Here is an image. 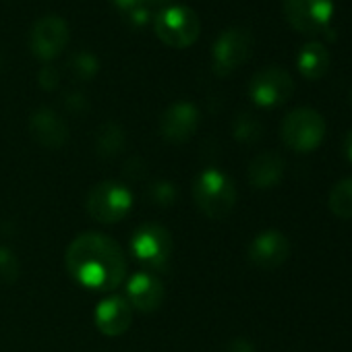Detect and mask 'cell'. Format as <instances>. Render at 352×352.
<instances>
[{"instance_id": "cell-1", "label": "cell", "mask_w": 352, "mask_h": 352, "mask_svg": "<svg viewBox=\"0 0 352 352\" xmlns=\"http://www.w3.org/2000/svg\"><path fill=\"white\" fill-rule=\"evenodd\" d=\"M65 265L83 288L112 292L126 278V257L116 241L98 232L79 234L67 249Z\"/></svg>"}, {"instance_id": "cell-2", "label": "cell", "mask_w": 352, "mask_h": 352, "mask_svg": "<svg viewBox=\"0 0 352 352\" xmlns=\"http://www.w3.org/2000/svg\"><path fill=\"white\" fill-rule=\"evenodd\" d=\"M193 201L210 220H224L236 206V187L230 176L208 168L193 183Z\"/></svg>"}, {"instance_id": "cell-3", "label": "cell", "mask_w": 352, "mask_h": 352, "mask_svg": "<svg viewBox=\"0 0 352 352\" xmlns=\"http://www.w3.org/2000/svg\"><path fill=\"white\" fill-rule=\"evenodd\" d=\"M153 32L170 48H189L201 34V21L193 9L170 5L153 17Z\"/></svg>"}, {"instance_id": "cell-4", "label": "cell", "mask_w": 352, "mask_h": 352, "mask_svg": "<svg viewBox=\"0 0 352 352\" xmlns=\"http://www.w3.org/2000/svg\"><path fill=\"white\" fill-rule=\"evenodd\" d=\"M280 135L286 147L298 153H307L321 145L325 137V120L317 110L300 106L284 116Z\"/></svg>"}, {"instance_id": "cell-5", "label": "cell", "mask_w": 352, "mask_h": 352, "mask_svg": "<svg viewBox=\"0 0 352 352\" xmlns=\"http://www.w3.org/2000/svg\"><path fill=\"white\" fill-rule=\"evenodd\" d=\"M87 214L102 224H116L133 210V193L116 181H104L89 189L85 199Z\"/></svg>"}, {"instance_id": "cell-6", "label": "cell", "mask_w": 352, "mask_h": 352, "mask_svg": "<svg viewBox=\"0 0 352 352\" xmlns=\"http://www.w3.org/2000/svg\"><path fill=\"white\" fill-rule=\"evenodd\" d=\"M131 251L135 259L153 272H166L172 259L174 243L170 232L160 224H143L133 232Z\"/></svg>"}, {"instance_id": "cell-7", "label": "cell", "mask_w": 352, "mask_h": 352, "mask_svg": "<svg viewBox=\"0 0 352 352\" xmlns=\"http://www.w3.org/2000/svg\"><path fill=\"white\" fill-rule=\"evenodd\" d=\"M253 52V34L245 28H228L212 48V67L218 77H228L243 67Z\"/></svg>"}, {"instance_id": "cell-8", "label": "cell", "mask_w": 352, "mask_h": 352, "mask_svg": "<svg viewBox=\"0 0 352 352\" xmlns=\"http://www.w3.org/2000/svg\"><path fill=\"white\" fill-rule=\"evenodd\" d=\"M294 91L292 75L282 67L259 69L249 83V96L259 108H276L290 100Z\"/></svg>"}, {"instance_id": "cell-9", "label": "cell", "mask_w": 352, "mask_h": 352, "mask_svg": "<svg viewBox=\"0 0 352 352\" xmlns=\"http://www.w3.org/2000/svg\"><path fill=\"white\" fill-rule=\"evenodd\" d=\"M282 11L290 28L315 36L329 28L333 17V0H282Z\"/></svg>"}, {"instance_id": "cell-10", "label": "cell", "mask_w": 352, "mask_h": 352, "mask_svg": "<svg viewBox=\"0 0 352 352\" xmlns=\"http://www.w3.org/2000/svg\"><path fill=\"white\" fill-rule=\"evenodd\" d=\"M69 40H71L69 25L65 19H60L56 15H46V17L38 19L30 34L32 52L44 63L58 58L65 52V48L69 46Z\"/></svg>"}, {"instance_id": "cell-11", "label": "cell", "mask_w": 352, "mask_h": 352, "mask_svg": "<svg viewBox=\"0 0 352 352\" xmlns=\"http://www.w3.org/2000/svg\"><path fill=\"white\" fill-rule=\"evenodd\" d=\"M199 110L191 102H174L168 106L160 118V135L168 143H185L189 141L199 126Z\"/></svg>"}, {"instance_id": "cell-12", "label": "cell", "mask_w": 352, "mask_h": 352, "mask_svg": "<svg viewBox=\"0 0 352 352\" xmlns=\"http://www.w3.org/2000/svg\"><path fill=\"white\" fill-rule=\"evenodd\" d=\"M290 255V241L280 230H263L249 245V261L259 270H276Z\"/></svg>"}, {"instance_id": "cell-13", "label": "cell", "mask_w": 352, "mask_h": 352, "mask_svg": "<svg viewBox=\"0 0 352 352\" xmlns=\"http://www.w3.org/2000/svg\"><path fill=\"white\" fill-rule=\"evenodd\" d=\"M166 288L151 272H139L126 282V302L139 313H153L164 302Z\"/></svg>"}, {"instance_id": "cell-14", "label": "cell", "mask_w": 352, "mask_h": 352, "mask_svg": "<svg viewBox=\"0 0 352 352\" xmlns=\"http://www.w3.org/2000/svg\"><path fill=\"white\" fill-rule=\"evenodd\" d=\"M133 323V307L122 296H108L96 307V327L108 336H122Z\"/></svg>"}, {"instance_id": "cell-15", "label": "cell", "mask_w": 352, "mask_h": 352, "mask_svg": "<svg viewBox=\"0 0 352 352\" xmlns=\"http://www.w3.org/2000/svg\"><path fill=\"white\" fill-rule=\"evenodd\" d=\"M30 131H32V137L42 147H48V149H58L69 139V129L65 120L50 108H40L32 114Z\"/></svg>"}, {"instance_id": "cell-16", "label": "cell", "mask_w": 352, "mask_h": 352, "mask_svg": "<svg viewBox=\"0 0 352 352\" xmlns=\"http://www.w3.org/2000/svg\"><path fill=\"white\" fill-rule=\"evenodd\" d=\"M284 157L276 151H263L249 164V183L255 189H274L284 176Z\"/></svg>"}, {"instance_id": "cell-17", "label": "cell", "mask_w": 352, "mask_h": 352, "mask_svg": "<svg viewBox=\"0 0 352 352\" xmlns=\"http://www.w3.org/2000/svg\"><path fill=\"white\" fill-rule=\"evenodd\" d=\"M296 69L305 79L317 81L329 69V50L323 42L311 40L307 42L296 56Z\"/></svg>"}, {"instance_id": "cell-18", "label": "cell", "mask_w": 352, "mask_h": 352, "mask_svg": "<svg viewBox=\"0 0 352 352\" xmlns=\"http://www.w3.org/2000/svg\"><path fill=\"white\" fill-rule=\"evenodd\" d=\"M126 145V137L120 124L116 122H106L104 126H100L98 135H96V151L102 157H114L118 155Z\"/></svg>"}, {"instance_id": "cell-19", "label": "cell", "mask_w": 352, "mask_h": 352, "mask_svg": "<svg viewBox=\"0 0 352 352\" xmlns=\"http://www.w3.org/2000/svg\"><path fill=\"white\" fill-rule=\"evenodd\" d=\"M327 206L336 218L352 220V176L333 185V189L329 191Z\"/></svg>"}, {"instance_id": "cell-20", "label": "cell", "mask_w": 352, "mask_h": 352, "mask_svg": "<svg viewBox=\"0 0 352 352\" xmlns=\"http://www.w3.org/2000/svg\"><path fill=\"white\" fill-rule=\"evenodd\" d=\"M67 71L77 79V81H89L98 75L100 71V63L98 58L91 54V52H75L69 56V63H67Z\"/></svg>"}, {"instance_id": "cell-21", "label": "cell", "mask_w": 352, "mask_h": 352, "mask_svg": "<svg viewBox=\"0 0 352 352\" xmlns=\"http://www.w3.org/2000/svg\"><path fill=\"white\" fill-rule=\"evenodd\" d=\"M232 133H234V139L245 143V145H251V143H257L261 139V133H263V126L261 122L249 114V112H243L234 118L232 122Z\"/></svg>"}, {"instance_id": "cell-22", "label": "cell", "mask_w": 352, "mask_h": 352, "mask_svg": "<svg viewBox=\"0 0 352 352\" xmlns=\"http://www.w3.org/2000/svg\"><path fill=\"white\" fill-rule=\"evenodd\" d=\"M19 259L9 247H0V284H13L19 278Z\"/></svg>"}, {"instance_id": "cell-23", "label": "cell", "mask_w": 352, "mask_h": 352, "mask_svg": "<svg viewBox=\"0 0 352 352\" xmlns=\"http://www.w3.org/2000/svg\"><path fill=\"white\" fill-rule=\"evenodd\" d=\"M149 197H151L157 206L170 208V206H174V201H176V197H179V193H176L174 183H170V181H155V183L149 187Z\"/></svg>"}, {"instance_id": "cell-24", "label": "cell", "mask_w": 352, "mask_h": 352, "mask_svg": "<svg viewBox=\"0 0 352 352\" xmlns=\"http://www.w3.org/2000/svg\"><path fill=\"white\" fill-rule=\"evenodd\" d=\"M38 81H40V85H42L46 91H52V89H56V87H58V83H60V73H58V69H56V67L46 65V67H42V69H40Z\"/></svg>"}, {"instance_id": "cell-25", "label": "cell", "mask_w": 352, "mask_h": 352, "mask_svg": "<svg viewBox=\"0 0 352 352\" xmlns=\"http://www.w3.org/2000/svg\"><path fill=\"white\" fill-rule=\"evenodd\" d=\"M110 3H112V7L122 15V19L131 17V15L137 13L139 9L147 7V5H145V0H110Z\"/></svg>"}, {"instance_id": "cell-26", "label": "cell", "mask_w": 352, "mask_h": 352, "mask_svg": "<svg viewBox=\"0 0 352 352\" xmlns=\"http://www.w3.org/2000/svg\"><path fill=\"white\" fill-rule=\"evenodd\" d=\"M65 106H67V110H71V112H75V114H79V112H85V110L89 108V104H87V98H85L83 94H79V91H73V94H69V96L65 98Z\"/></svg>"}, {"instance_id": "cell-27", "label": "cell", "mask_w": 352, "mask_h": 352, "mask_svg": "<svg viewBox=\"0 0 352 352\" xmlns=\"http://www.w3.org/2000/svg\"><path fill=\"white\" fill-rule=\"evenodd\" d=\"M220 352H255V346L251 342L243 340V338H234Z\"/></svg>"}, {"instance_id": "cell-28", "label": "cell", "mask_w": 352, "mask_h": 352, "mask_svg": "<svg viewBox=\"0 0 352 352\" xmlns=\"http://www.w3.org/2000/svg\"><path fill=\"white\" fill-rule=\"evenodd\" d=\"M344 155H346V160L352 164V129L346 133V137H344Z\"/></svg>"}, {"instance_id": "cell-29", "label": "cell", "mask_w": 352, "mask_h": 352, "mask_svg": "<svg viewBox=\"0 0 352 352\" xmlns=\"http://www.w3.org/2000/svg\"><path fill=\"white\" fill-rule=\"evenodd\" d=\"M170 0H145V5H166Z\"/></svg>"}, {"instance_id": "cell-30", "label": "cell", "mask_w": 352, "mask_h": 352, "mask_svg": "<svg viewBox=\"0 0 352 352\" xmlns=\"http://www.w3.org/2000/svg\"><path fill=\"white\" fill-rule=\"evenodd\" d=\"M0 71H3V58H0Z\"/></svg>"}, {"instance_id": "cell-31", "label": "cell", "mask_w": 352, "mask_h": 352, "mask_svg": "<svg viewBox=\"0 0 352 352\" xmlns=\"http://www.w3.org/2000/svg\"><path fill=\"white\" fill-rule=\"evenodd\" d=\"M350 104H352V91H350Z\"/></svg>"}]
</instances>
